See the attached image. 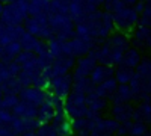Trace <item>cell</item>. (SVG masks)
<instances>
[{"instance_id":"obj_1","label":"cell","mask_w":151,"mask_h":136,"mask_svg":"<svg viewBox=\"0 0 151 136\" xmlns=\"http://www.w3.org/2000/svg\"><path fill=\"white\" fill-rule=\"evenodd\" d=\"M29 15V0H14L3 6L0 21L5 24H21Z\"/></svg>"},{"instance_id":"obj_2","label":"cell","mask_w":151,"mask_h":136,"mask_svg":"<svg viewBox=\"0 0 151 136\" xmlns=\"http://www.w3.org/2000/svg\"><path fill=\"white\" fill-rule=\"evenodd\" d=\"M73 89V76L70 74H62V76L50 79L47 83V92L48 95H55L59 98H65Z\"/></svg>"},{"instance_id":"obj_3","label":"cell","mask_w":151,"mask_h":136,"mask_svg":"<svg viewBox=\"0 0 151 136\" xmlns=\"http://www.w3.org/2000/svg\"><path fill=\"white\" fill-rule=\"evenodd\" d=\"M112 18H113V26H116L119 30H130L134 24L137 23L139 15L134 12L133 8L125 6L121 11L115 12V14H112Z\"/></svg>"},{"instance_id":"obj_4","label":"cell","mask_w":151,"mask_h":136,"mask_svg":"<svg viewBox=\"0 0 151 136\" xmlns=\"http://www.w3.org/2000/svg\"><path fill=\"white\" fill-rule=\"evenodd\" d=\"M48 97L47 89H41V88H35V86H24V88L20 91L18 98L23 101H27L30 104H35L40 107L44 100Z\"/></svg>"},{"instance_id":"obj_5","label":"cell","mask_w":151,"mask_h":136,"mask_svg":"<svg viewBox=\"0 0 151 136\" xmlns=\"http://www.w3.org/2000/svg\"><path fill=\"white\" fill-rule=\"evenodd\" d=\"M24 33L21 24H5L0 21V47L9 44L11 41H18Z\"/></svg>"},{"instance_id":"obj_6","label":"cell","mask_w":151,"mask_h":136,"mask_svg":"<svg viewBox=\"0 0 151 136\" xmlns=\"http://www.w3.org/2000/svg\"><path fill=\"white\" fill-rule=\"evenodd\" d=\"M68 44H70L71 55L76 58V56H83L86 53H89L95 47V40L94 38H79V36H74L73 40L68 41Z\"/></svg>"},{"instance_id":"obj_7","label":"cell","mask_w":151,"mask_h":136,"mask_svg":"<svg viewBox=\"0 0 151 136\" xmlns=\"http://www.w3.org/2000/svg\"><path fill=\"white\" fill-rule=\"evenodd\" d=\"M40 122L38 119H27V118H21V117H14L11 121L9 127L12 129V132L15 133V136H20L26 132H30V130H36Z\"/></svg>"},{"instance_id":"obj_8","label":"cell","mask_w":151,"mask_h":136,"mask_svg":"<svg viewBox=\"0 0 151 136\" xmlns=\"http://www.w3.org/2000/svg\"><path fill=\"white\" fill-rule=\"evenodd\" d=\"M56 112V109H55V103H53V98L52 95H48L44 103L38 107V115H36V119L38 122H40V126L41 124H47V122H52V118Z\"/></svg>"},{"instance_id":"obj_9","label":"cell","mask_w":151,"mask_h":136,"mask_svg":"<svg viewBox=\"0 0 151 136\" xmlns=\"http://www.w3.org/2000/svg\"><path fill=\"white\" fill-rule=\"evenodd\" d=\"M97 65L94 56L89 53L88 56L79 59V62L74 65V76L73 77H89L91 71L94 70V67Z\"/></svg>"},{"instance_id":"obj_10","label":"cell","mask_w":151,"mask_h":136,"mask_svg":"<svg viewBox=\"0 0 151 136\" xmlns=\"http://www.w3.org/2000/svg\"><path fill=\"white\" fill-rule=\"evenodd\" d=\"M14 117H21V118H27V119H35L38 115V106L30 104L27 101H23L18 98L17 104L14 106V109L11 110Z\"/></svg>"},{"instance_id":"obj_11","label":"cell","mask_w":151,"mask_h":136,"mask_svg":"<svg viewBox=\"0 0 151 136\" xmlns=\"http://www.w3.org/2000/svg\"><path fill=\"white\" fill-rule=\"evenodd\" d=\"M113 73L115 71H113V68L110 65H95L94 70L89 74V80L94 86H97L103 80H106L109 77H113Z\"/></svg>"},{"instance_id":"obj_12","label":"cell","mask_w":151,"mask_h":136,"mask_svg":"<svg viewBox=\"0 0 151 136\" xmlns=\"http://www.w3.org/2000/svg\"><path fill=\"white\" fill-rule=\"evenodd\" d=\"M133 110H134V107H132L129 103L113 104V107H112L113 119H116L118 122H127L133 117Z\"/></svg>"},{"instance_id":"obj_13","label":"cell","mask_w":151,"mask_h":136,"mask_svg":"<svg viewBox=\"0 0 151 136\" xmlns=\"http://www.w3.org/2000/svg\"><path fill=\"white\" fill-rule=\"evenodd\" d=\"M116 88H118V82L115 80V77H109V79L103 80L100 85H97L94 88V91L97 92L98 97L107 98V97H110L113 92L116 91Z\"/></svg>"},{"instance_id":"obj_14","label":"cell","mask_w":151,"mask_h":136,"mask_svg":"<svg viewBox=\"0 0 151 136\" xmlns=\"http://www.w3.org/2000/svg\"><path fill=\"white\" fill-rule=\"evenodd\" d=\"M109 98L113 101V104L129 103L130 100H133V92H132V89H130L129 85H118L116 91L113 92Z\"/></svg>"},{"instance_id":"obj_15","label":"cell","mask_w":151,"mask_h":136,"mask_svg":"<svg viewBox=\"0 0 151 136\" xmlns=\"http://www.w3.org/2000/svg\"><path fill=\"white\" fill-rule=\"evenodd\" d=\"M95 88V86H94ZM86 107L94 110V112H101V110L106 107V100L101 97H98L97 92L94 89H91L89 92H86Z\"/></svg>"},{"instance_id":"obj_16","label":"cell","mask_w":151,"mask_h":136,"mask_svg":"<svg viewBox=\"0 0 151 136\" xmlns=\"http://www.w3.org/2000/svg\"><path fill=\"white\" fill-rule=\"evenodd\" d=\"M141 62V55L134 48H127L124 52V58H122V65L127 68H136Z\"/></svg>"},{"instance_id":"obj_17","label":"cell","mask_w":151,"mask_h":136,"mask_svg":"<svg viewBox=\"0 0 151 136\" xmlns=\"http://www.w3.org/2000/svg\"><path fill=\"white\" fill-rule=\"evenodd\" d=\"M70 126H71V132H73V135L89 133V124H88V119H86L85 117H82V118H76V119H70Z\"/></svg>"},{"instance_id":"obj_18","label":"cell","mask_w":151,"mask_h":136,"mask_svg":"<svg viewBox=\"0 0 151 136\" xmlns=\"http://www.w3.org/2000/svg\"><path fill=\"white\" fill-rule=\"evenodd\" d=\"M113 74H115L113 77H115V80L118 82V85H129L134 73H133L132 68H127V67L122 65V67H119Z\"/></svg>"},{"instance_id":"obj_19","label":"cell","mask_w":151,"mask_h":136,"mask_svg":"<svg viewBox=\"0 0 151 136\" xmlns=\"http://www.w3.org/2000/svg\"><path fill=\"white\" fill-rule=\"evenodd\" d=\"M73 89H77L86 94L91 89H94V85L91 83L89 77H73Z\"/></svg>"},{"instance_id":"obj_20","label":"cell","mask_w":151,"mask_h":136,"mask_svg":"<svg viewBox=\"0 0 151 136\" xmlns=\"http://www.w3.org/2000/svg\"><path fill=\"white\" fill-rule=\"evenodd\" d=\"M107 44L110 45V48H116V50H122L125 52L129 48V41L124 35H115L107 41Z\"/></svg>"},{"instance_id":"obj_21","label":"cell","mask_w":151,"mask_h":136,"mask_svg":"<svg viewBox=\"0 0 151 136\" xmlns=\"http://www.w3.org/2000/svg\"><path fill=\"white\" fill-rule=\"evenodd\" d=\"M48 0H29V14L36 15L40 12H45Z\"/></svg>"},{"instance_id":"obj_22","label":"cell","mask_w":151,"mask_h":136,"mask_svg":"<svg viewBox=\"0 0 151 136\" xmlns=\"http://www.w3.org/2000/svg\"><path fill=\"white\" fill-rule=\"evenodd\" d=\"M18 101V95H11V94H5L2 98H0V109L5 110H12L14 106Z\"/></svg>"},{"instance_id":"obj_23","label":"cell","mask_w":151,"mask_h":136,"mask_svg":"<svg viewBox=\"0 0 151 136\" xmlns=\"http://www.w3.org/2000/svg\"><path fill=\"white\" fill-rule=\"evenodd\" d=\"M47 50H48V53L52 55L53 58H58L59 55H62V41H59L56 36L52 38V40H48Z\"/></svg>"},{"instance_id":"obj_24","label":"cell","mask_w":151,"mask_h":136,"mask_svg":"<svg viewBox=\"0 0 151 136\" xmlns=\"http://www.w3.org/2000/svg\"><path fill=\"white\" fill-rule=\"evenodd\" d=\"M147 129L148 127H147V124H145L144 121H133L129 135L130 136H144L147 133Z\"/></svg>"},{"instance_id":"obj_25","label":"cell","mask_w":151,"mask_h":136,"mask_svg":"<svg viewBox=\"0 0 151 136\" xmlns=\"http://www.w3.org/2000/svg\"><path fill=\"white\" fill-rule=\"evenodd\" d=\"M142 79H148L151 77V60L150 59H145V60H141L139 65H137V73Z\"/></svg>"},{"instance_id":"obj_26","label":"cell","mask_w":151,"mask_h":136,"mask_svg":"<svg viewBox=\"0 0 151 136\" xmlns=\"http://www.w3.org/2000/svg\"><path fill=\"white\" fill-rule=\"evenodd\" d=\"M12 118H14V115H12L11 110H5V109H0V124H11Z\"/></svg>"},{"instance_id":"obj_27","label":"cell","mask_w":151,"mask_h":136,"mask_svg":"<svg viewBox=\"0 0 151 136\" xmlns=\"http://www.w3.org/2000/svg\"><path fill=\"white\" fill-rule=\"evenodd\" d=\"M130 127H132V121L119 122V124H118V129H116V135H118V136H125V135H129Z\"/></svg>"},{"instance_id":"obj_28","label":"cell","mask_w":151,"mask_h":136,"mask_svg":"<svg viewBox=\"0 0 151 136\" xmlns=\"http://www.w3.org/2000/svg\"><path fill=\"white\" fill-rule=\"evenodd\" d=\"M133 9H134V12H136V14L139 15V14H142V12H144V9H145V3H144V2H136Z\"/></svg>"},{"instance_id":"obj_29","label":"cell","mask_w":151,"mask_h":136,"mask_svg":"<svg viewBox=\"0 0 151 136\" xmlns=\"http://www.w3.org/2000/svg\"><path fill=\"white\" fill-rule=\"evenodd\" d=\"M121 2L125 5V6H132V5H134L137 0H121Z\"/></svg>"},{"instance_id":"obj_30","label":"cell","mask_w":151,"mask_h":136,"mask_svg":"<svg viewBox=\"0 0 151 136\" xmlns=\"http://www.w3.org/2000/svg\"><path fill=\"white\" fill-rule=\"evenodd\" d=\"M20 136H35V130H30V132H26V133H23Z\"/></svg>"},{"instance_id":"obj_31","label":"cell","mask_w":151,"mask_h":136,"mask_svg":"<svg viewBox=\"0 0 151 136\" xmlns=\"http://www.w3.org/2000/svg\"><path fill=\"white\" fill-rule=\"evenodd\" d=\"M145 136H151V129H147V133H145Z\"/></svg>"},{"instance_id":"obj_32","label":"cell","mask_w":151,"mask_h":136,"mask_svg":"<svg viewBox=\"0 0 151 136\" xmlns=\"http://www.w3.org/2000/svg\"><path fill=\"white\" fill-rule=\"evenodd\" d=\"M2 12H3V5L0 3V17H2Z\"/></svg>"},{"instance_id":"obj_33","label":"cell","mask_w":151,"mask_h":136,"mask_svg":"<svg viewBox=\"0 0 151 136\" xmlns=\"http://www.w3.org/2000/svg\"><path fill=\"white\" fill-rule=\"evenodd\" d=\"M79 136H92L91 133H83V135H79Z\"/></svg>"},{"instance_id":"obj_34","label":"cell","mask_w":151,"mask_h":136,"mask_svg":"<svg viewBox=\"0 0 151 136\" xmlns=\"http://www.w3.org/2000/svg\"><path fill=\"white\" fill-rule=\"evenodd\" d=\"M104 2H110V0H104Z\"/></svg>"},{"instance_id":"obj_35","label":"cell","mask_w":151,"mask_h":136,"mask_svg":"<svg viewBox=\"0 0 151 136\" xmlns=\"http://www.w3.org/2000/svg\"><path fill=\"white\" fill-rule=\"evenodd\" d=\"M0 3H2V2H0Z\"/></svg>"},{"instance_id":"obj_36","label":"cell","mask_w":151,"mask_h":136,"mask_svg":"<svg viewBox=\"0 0 151 136\" xmlns=\"http://www.w3.org/2000/svg\"><path fill=\"white\" fill-rule=\"evenodd\" d=\"M144 136H145V135H144Z\"/></svg>"}]
</instances>
